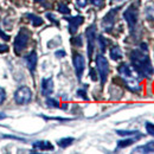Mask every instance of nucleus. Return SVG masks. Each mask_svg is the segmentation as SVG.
I'll return each instance as SVG.
<instances>
[{"mask_svg": "<svg viewBox=\"0 0 154 154\" xmlns=\"http://www.w3.org/2000/svg\"><path fill=\"white\" fill-rule=\"evenodd\" d=\"M131 60L132 65L142 75V76L151 78L154 74L153 65L151 58L147 54V45L142 43L140 49H135L131 52Z\"/></svg>", "mask_w": 154, "mask_h": 154, "instance_id": "1", "label": "nucleus"}, {"mask_svg": "<svg viewBox=\"0 0 154 154\" xmlns=\"http://www.w3.org/2000/svg\"><path fill=\"white\" fill-rule=\"evenodd\" d=\"M29 39H30V32L26 29H20L17 37L14 39V44H13L16 55H20L24 51V49L27 46Z\"/></svg>", "mask_w": 154, "mask_h": 154, "instance_id": "2", "label": "nucleus"}, {"mask_svg": "<svg viewBox=\"0 0 154 154\" xmlns=\"http://www.w3.org/2000/svg\"><path fill=\"white\" fill-rule=\"evenodd\" d=\"M96 68L98 71V76L101 78V83L104 84L107 82V77L109 74V64L107 58L101 54L96 56Z\"/></svg>", "mask_w": 154, "mask_h": 154, "instance_id": "3", "label": "nucleus"}, {"mask_svg": "<svg viewBox=\"0 0 154 154\" xmlns=\"http://www.w3.org/2000/svg\"><path fill=\"white\" fill-rule=\"evenodd\" d=\"M123 18L127 21L131 32H133L135 26H136V24H137V19H139V11H137L136 6L131 5V6L123 12Z\"/></svg>", "mask_w": 154, "mask_h": 154, "instance_id": "4", "label": "nucleus"}, {"mask_svg": "<svg viewBox=\"0 0 154 154\" xmlns=\"http://www.w3.org/2000/svg\"><path fill=\"white\" fill-rule=\"evenodd\" d=\"M32 91L29 87H20L14 93V101L18 104H27L31 102Z\"/></svg>", "mask_w": 154, "mask_h": 154, "instance_id": "5", "label": "nucleus"}, {"mask_svg": "<svg viewBox=\"0 0 154 154\" xmlns=\"http://www.w3.org/2000/svg\"><path fill=\"white\" fill-rule=\"evenodd\" d=\"M120 10V7H116V8H113L110 10L106 16L104 18L102 19V27L104 31L107 32H110L114 27V24H115V20H116V14H117V11Z\"/></svg>", "mask_w": 154, "mask_h": 154, "instance_id": "6", "label": "nucleus"}, {"mask_svg": "<svg viewBox=\"0 0 154 154\" xmlns=\"http://www.w3.org/2000/svg\"><path fill=\"white\" fill-rule=\"evenodd\" d=\"M72 62H74V68H75V71H76L77 78H78V81H81L82 75L84 72V69H85V59L81 54L75 52V55L72 57Z\"/></svg>", "mask_w": 154, "mask_h": 154, "instance_id": "7", "label": "nucleus"}, {"mask_svg": "<svg viewBox=\"0 0 154 154\" xmlns=\"http://www.w3.org/2000/svg\"><path fill=\"white\" fill-rule=\"evenodd\" d=\"M85 36H87V42H88V56H89V58H91L93 52H94V46H95V37H96L95 25H91L90 27L87 29Z\"/></svg>", "mask_w": 154, "mask_h": 154, "instance_id": "8", "label": "nucleus"}, {"mask_svg": "<svg viewBox=\"0 0 154 154\" xmlns=\"http://www.w3.org/2000/svg\"><path fill=\"white\" fill-rule=\"evenodd\" d=\"M40 90H42V95H44V96H50L54 93V79H52V77H48V78L42 79Z\"/></svg>", "mask_w": 154, "mask_h": 154, "instance_id": "9", "label": "nucleus"}, {"mask_svg": "<svg viewBox=\"0 0 154 154\" xmlns=\"http://www.w3.org/2000/svg\"><path fill=\"white\" fill-rule=\"evenodd\" d=\"M65 19L69 21V32L71 35H75L79 27V25L84 21V18L82 16H75V17H66Z\"/></svg>", "mask_w": 154, "mask_h": 154, "instance_id": "10", "label": "nucleus"}, {"mask_svg": "<svg viewBox=\"0 0 154 154\" xmlns=\"http://www.w3.org/2000/svg\"><path fill=\"white\" fill-rule=\"evenodd\" d=\"M25 62H26V65H27V68H29V70L31 71V74H33L35 72V70H36V66H37V60H38V56H37V52L33 50V51H31L27 56H25Z\"/></svg>", "mask_w": 154, "mask_h": 154, "instance_id": "11", "label": "nucleus"}, {"mask_svg": "<svg viewBox=\"0 0 154 154\" xmlns=\"http://www.w3.org/2000/svg\"><path fill=\"white\" fill-rule=\"evenodd\" d=\"M133 153H154V141L147 142L133 149Z\"/></svg>", "mask_w": 154, "mask_h": 154, "instance_id": "12", "label": "nucleus"}, {"mask_svg": "<svg viewBox=\"0 0 154 154\" xmlns=\"http://www.w3.org/2000/svg\"><path fill=\"white\" fill-rule=\"evenodd\" d=\"M141 136H142V135L139 134V135H136V136H134V137H129V139H122V140H120V141L117 142V148L121 149V148H126V147L133 145L134 142H136V141L139 140V137H141Z\"/></svg>", "mask_w": 154, "mask_h": 154, "instance_id": "13", "label": "nucleus"}, {"mask_svg": "<svg viewBox=\"0 0 154 154\" xmlns=\"http://www.w3.org/2000/svg\"><path fill=\"white\" fill-rule=\"evenodd\" d=\"M33 148L40 149V151H52L54 149V145L49 141H36L33 143Z\"/></svg>", "mask_w": 154, "mask_h": 154, "instance_id": "14", "label": "nucleus"}, {"mask_svg": "<svg viewBox=\"0 0 154 154\" xmlns=\"http://www.w3.org/2000/svg\"><path fill=\"white\" fill-rule=\"evenodd\" d=\"M122 56H123L122 55V51H121V49L119 46H113L110 49V58L113 60H120L122 58Z\"/></svg>", "mask_w": 154, "mask_h": 154, "instance_id": "15", "label": "nucleus"}, {"mask_svg": "<svg viewBox=\"0 0 154 154\" xmlns=\"http://www.w3.org/2000/svg\"><path fill=\"white\" fill-rule=\"evenodd\" d=\"M26 17L30 19V21L32 23V25L33 26H40V25H43V19L38 17V16H36V14H32V13H27L26 14Z\"/></svg>", "mask_w": 154, "mask_h": 154, "instance_id": "16", "label": "nucleus"}, {"mask_svg": "<svg viewBox=\"0 0 154 154\" xmlns=\"http://www.w3.org/2000/svg\"><path fill=\"white\" fill-rule=\"evenodd\" d=\"M74 141H75V139H74V137H63V139L58 140L57 143L60 148H66V147H69Z\"/></svg>", "mask_w": 154, "mask_h": 154, "instance_id": "17", "label": "nucleus"}, {"mask_svg": "<svg viewBox=\"0 0 154 154\" xmlns=\"http://www.w3.org/2000/svg\"><path fill=\"white\" fill-rule=\"evenodd\" d=\"M116 134L121 136H132V135H139L140 133L137 131H116Z\"/></svg>", "mask_w": 154, "mask_h": 154, "instance_id": "18", "label": "nucleus"}, {"mask_svg": "<svg viewBox=\"0 0 154 154\" xmlns=\"http://www.w3.org/2000/svg\"><path fill=\"white\" fill-rule=\"evenodd\" d=\"M97 40H98V46H100V50H101V52H104V50H106V46H107V40H106V38H104L103 36H100Z\"/></svg>", "mask_w": 154, "mask_h": 154, "instance_id": "19", "label": "nucleus"}, {"mask_svg": "<svg viewBox=\"0 0 154 154\" xmlns=\"http://www.w3.org/2000/svg\"><path fill=\"white\" fill-rule=\"evenodd\" d=\"M58 11H59L62 14H69V13H70V8H69L66 5H64V4H59V5H58Z\"/></svg>", "mask_w": 154, "mask_h": 154, "instance_id": "20", "label": "nucleus"}, {"mask_svg": "<svg viewBox=\"0 0 154 154\" xmlns=\"http://www.w3.org/2000/svg\"><path fill=\"white\" fill-rule=\"evenodd\" d=\"M46 104H48V107H50V108H58V107H59L58 101L57 100H54V98H48V100H46Z\"/></svg>", "mask_w": 154, "mask_h": 154, "instance_id": "21", "label": "nucleus"}, {"mask_svg": "<svg viewBox=\"0 0 154 154\" xmlns=\"http://www.w3.org/2000/svg\"><path fill=\"white\" fill-rule=\"evenodd\" d=\"M146 131H147V133L151 135V136H154V125L153 123H151V122H146Z\"/></svg>", "mask_w": 154, "mask_h": 154, "instance_id": "22", "label": "nucleus"}, {"mask_svg": "<svg viewBox=\"0 0 154 154\" xmlns=\"http://www.w3.org/2000/svg\"><path fill=\"white\" fill-rule=\"evenodd\" d=\"M71 43L74 45H76V46H82V37L81 36H77L75 38H72L71 39Z\"/></svg>", "mask_w": 154, "mask_h": 154, "instance_id": "23", "label": "nucleus"}, {"mask_svg": "<svg viewBox=\"0 0 154 154\" xmlns=\"http://www.w3.org/2000/svg\"><path fill=\"white\" fill-rule=\"evenodd\" d=\"M5 98H6V93H5V89L0 87V106L4 103Z\"/></svg>", "mask_w": 154, "mask_h": 154, "instance_id": "24", "label": "nucleus"}, {"mask_svg": "<svg viewBox=\"0 0 154 154\" xmlns=\"http://www.w3.org/2000/svg\"><path fill=\"white\" fill-rule=\"evenodd\" d=\"M91 2H93L96 7H102V6H103V4H104V1H103V0H91Z\"/></svg>", "mask_w": 154, "mask_h": 154, "instance_id": "25", "label": "nucleus"}, {"mask_svg": "<svg viewBox=\"0 0 154 154\" xmlns=\"http://www.w3.org/2000/svg\"><path fill=\"white\" fill-rule=\"evenodd\" d=\"M76 2L79 7H85L88 4V0H76Z\"/></svg>", "mask_w": 154, "mask_h": 154, "instance_id": "26", "label": "nucleus"}, {"mask_svg": "<svg viewBox=\"0 0 154 154\" xmlns=\"http://www.w3.org/2000/svg\"><path fill=\"white\" fill-rule=\"evenodd\" d=\"M46 17H48L49 19L51 20V21H54V23H55L56 25H58V20L56 19L55 17H54V14H52V13H46Z\"/></svg>", "mask_w": 154, "mask_h": 154, "instance_id": "27", "label": "nucleus"}, {"mask_svg": "<svg viewBox=\"0 0 154 154\" xmlns=\"http://www.w3.org/2000/svg\"><path fill=\"white\" fill-rule=\"evenodd\" d=\"M77 95L81 96L82 98H84V100H88V97H87V95H85V91H84V90H81V89H79V90L77 91Z\"/></svg>", "mask_w": 154, "mask_h": 154, "instance_id": "28", "label": "nucleus"}, {"mask_svg": "<svg viewBox=\"0 0 154 154\" xmlns=\"http://www.w3.org/2000/svg\"><path fill=\"white\" fill-rule=\"evenodd\" d=\"M6 51H8V46L6 44H0V54L1 52H6Z\"/></svg>", "mask_w": 154, "mask_h": 154, "instance_id": "29", "label": "nucleus"}, {"mask_svg": "<svg viewBox=\"0 0 154 154\" xmlns=\"http://www.w3.org/2000/svg\"><path fill=\"white\" fill-rule=\"evenodd\" d=\"M0 37H1L2 39H5V40H10V36H7L5 32H2L1 29H0Z\"/></svg>", "mask_w": 154, "mask_h": 154, "instance_id": "30", "label": "nucleus"}, {"mask_svg": "<svg viewBox=\"0 0 154 154\" xmlns=\"http://www.w3.org/2000/svg\"><path fill=\"white\" fill-rule=\"evenodd\" d=\"M56 56H57V57H64V56H65V51H64V50L56 51Z\"/></svg>", "mask_w": 154, "mask_h": 154, "instance_id": "31", "label": "nucleus"}, {"mask_svg": "<svg viewBox=\"0 0 154 154\" xmlns=\"http://www.w3.org/2000/svg\"><path fill=\"white\" fill-rule=\"evenodd\" d=\"M4 117H6V115H5V114H2V113H0V120H1V119H4Z\"/></svg>", "mask_w": 154, "mask_h": 154, "instance_id": "32", "label": "nucleus"}, {"mask_svg": "<svg viewBox=\"0 0 154 154\" xmlns=\"http://www.w3.org/2000/svg\"><path fill=\"white\" fill-rule=\"evenodd\" d=\"M36 2H43V1H45V0H35Z\"/></svg>", "mask_w": 154, "mask_h": 154, "instance_id": "33", "label": "nucleus"}, {"mask_svg": "<svg viewBox=\"0 0 154 154\" xmlns=\"http://www.w3.org/2000/svg\"><path fill=\"white\" fill-rule=\"evenodd\" d=\"M113 1H121V0H113Z\"/></svg>", "mask_w": 154, "mask_h": 154, "instance_id": "34", "label": "nucleus"}]
</instances>
